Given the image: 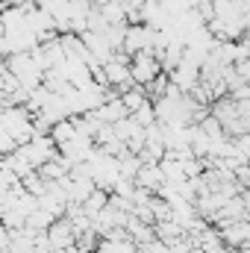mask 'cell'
Returning <instances> with one entry per match:
<instances>
[{"instance_id":"1","label":"cell","mask_w":250,"mask_h":253,"mask_svg":"<svg viewBox=\"0 0 250 253\" xmlns=\"http://www.w3.org/2000/svg\"><path fill=\"white\" fill-rule=\"evenodd\" d=\"M129 74H132V80H135L138 85L153 83V80L159 77V59H156V53H153V50H138V53L132 56V62H129Z\"/></svg>"},{"instance_id":"2","label":"cell","mask_w":250,"mask_h":253,"mask_svg":"<svg viewBox=\"0 0 250 253\" xmlns=\"http://www.w3.org/2000/svg\"><path fill=\"white\" fill-rule=\"evenodd\" d=\"M132 180H135L138 189H147V191L156 194V191L162 189V183H165V174H162V165L159 162H141V168H138V174Z\"/></svg>"},{"instance_id":"3","label":"cell","mask_w":250,"mask_h":253,"mask_svg":"<svg viewBox=\"0 0 250 253\" xmlns=\"http://www.w3.org/2000/svg\"><path fill=\"white\" fill-rule=\"evenodd\" d=\"M47 242L56 248H68V245H77V230L68 218H56L50 227H47Z\"/></svg>"},{"instance_id":"4","label":"cell","mask_w":250,"mask_h":253,"mask_svg":"<svg viewBox=\"0 0 250 253\" xmlns=\"http://www.w3.org/2000/svg\"><path fill=\"white\" fill-rule=\"evenodd\" d=\"M50 138L56 141V147L65 144V141H71V138H77V124H74V118H62V121H56V124L50 126Z\"/></svg>"},{"instance_id":"5","label":"cell","mask_w":250,"mask_h":253,"mask_svg":"<svg viewBox=\"0 0 250 253\" xmlns=\"http://www.w3.org/2000/svg\"><path fill=\"white\" fill-rule=\"evenodd\" d=\"M109 206V191H103V189H94L88 197H85V203H83V209H85V215H97L100 209H106Z\"/></svg>"},{"instance_id":"6","label":"cell","mask_w":250,"mask_h":253,"mask_svg":"<svg viewBox=\"0 0 250 253\" xmlns=\"http://www.w3.org/2000/svg\"><path fill=\"white\" fill-rule=\"evenodd\" d=\"M94 3H97V6H106V3H109V0H94Z\"/></svg>"}]
</instances>
